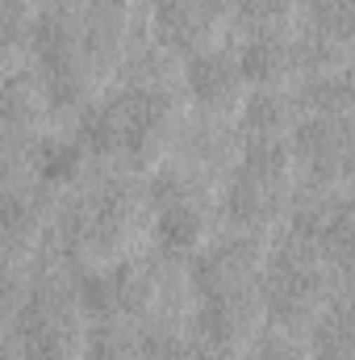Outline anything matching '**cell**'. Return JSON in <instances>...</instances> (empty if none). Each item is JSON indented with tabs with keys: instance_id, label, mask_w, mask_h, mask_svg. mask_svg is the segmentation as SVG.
I'll use <instances>...</instances> for the list:
<instances>
[{
	"instance_id": "cell-17",
	"label": "cell",
	"mask_w": 355,
	"mask_h": 360,
	"mask_svg": "<svg viewBox=\"0 0 355 360\" xmlns=\"http://www.w3.org/2000/svg\"><path fill=\"white\" fill-rule=\"evenodd\" d=\"M251 360H309V356H305V348H301L297 340H288V335H267Z\"/></svg>"
},
{
	"instance_id": "cell-12",
	"label": "cell",
	"mask_w": 355,
	"mask_h": 360,
	"mask_svg": "<svg viewBox=\"0 0 355 360\" xmlns=\"http://www.w3.org/2000/svg\"><path fill=\"white\" fill-rule=\"evenodd\" d=\"M239 68H243V76H247L251 84H260V89H280V84L288 80V72L297 68V46H293L288 38H280V34H255V38L243 46Z\"/></svg>"
},
{
	"instance_id": "cell-11",
	"label": "cell",
	"mask_w": 355,
	"mask_h": 360,
	"mask_svg": "<svg viewBox=\"0 0 355 360\" xmlns=\"http://www.w3.org/2000/svg\"><path fill=\"white\" fill-rule=\"evenodd\" d=\"M51 89L46 80L29 76V72H8L0 80V122L4 126H17V130H34L46 122V109H51Z\"/></svg>"
},
{
	"instance_id": "cell-13",
	"label": "cell",
	"mask_w": 355,
	"mask_h": 360,
	"mask_svg": "<svg viewBox=\"0 0 355 360\" xmlns=\"http://www.w3.org/2000/svg\"><path fill=\"white\" fill-rule=\"evenodd\" d=\"M243 126L251 139H284L297 126V101L280 89H255L243 101Z\"/></svg>"
},
{
	"instance_id": "cell-14",
	"label": "cell",
	"mask_w": 355,
	"mask_h": 360,
	"mask_svg": "<svg viewBox=\"0 0 355 360\" xmlns=\"http://www.w3.org/2000/svg\"><path fill=\"white\" fill-rule=\"evenodd\" d=\"M84 360H147V344L126 319H96L84 340Z\"/></svg>"
},
{
	"instance_id": "cell-7",
	"label": "cell",
	"mask_w": 355,
	"mask_h": 360,
	"mask_svg": "<svg viewBox=\"0 0 355 360\" xmlns=\"http://www.w3.org/2000/svg\"><path fill=\"white\" fill-rule=\"evenodd\" d=\"M260 269V239H217L213 248L196 252L192 260V281L201 289V297L226 293V289H243L251 285V276Z\"/></svg>"
},
{
	"instance_id": "cell-4",
	"label": "cell",
	"mask_w": 355,
	"mask_h": 360,
	"mask_svg": "<svg viewBox=\"0 0 355 360\" xmlns=\"http://www.w3.org/2000/svg\"><path fill=\"white\" fill-rule=\"evenodd\" d=\"M138 218H142L138 193L126 184H109L80 205V214L72 218V235L84 252L92 248L96 256H109L130 248V239L138 235Z\"/></svg>"
},
{
	"instance_id": "cell-9",
	"label": "cell",
	"mask_w": 355,
	"mask_h": 360,
	"mask_svg": "<svg viewBox=\"0 0 355 360\" xmlns=\"http://www.w3.org/2000/svg\"><path fill=\"white\" fill-rule=\"evenodd\" d=\"M297 147L309 155L314 172L322 180L347 176V155H351V117L347 113H309L297 122Z\"/></svg>"
},
{
	"instance_id": "cell-5",
	"label": "cell",
	"mask_w": 355,
	"mask_h": 360,
	"mask_svg": "<svg viewBox=\"0 0 355 360\" xmlns=\"http://www.w3.org/2000/svg\"><path fill=\"white\" fill-rule=\"evenodd\" d=\"M264 297L243 285V289H226L205 297L201 314H196V331H201V348H222V352H239L255 340L260 323H264Z\"/></svg>"
},
{
	"instance_id": "cell-8",
	"label": "cell",
	"mask_w": 355,
	"mask_h": 360,
	"mask_svg": "<svg viewBox=\"0 0 355 360\" xmlns=\"http://www.w3.org/2000/svg\"><path fill=\"white\" fill-rule=\"evenodd\" d=\"M222 13H226V0H155L163 42L192 55L205 46H217Z\"/></svg>"
},
{
	"instance_id": "cell-1",
	"label": "cell",
	"mask_w": 355,
	"mask_h": 360,
	"mask_svg": "<svg viewBox=\"0 0 355 360\" xmlns=\"http://www.w3.org/2000/svg\"><path fill=\"white\" fill-rule=\"evenodd\" d=\"M260 297L276 323H305L318 310H326V260L318 243L293 231L272 252V269Z\"/></svg>"
},
{
	"instance_id": "cell-10",
	"label": "cell",
	"mask_w": 355,
	"mask_h": 360,
	"mask_svg": "<svg viewBox=\"0 0 355 360\" xmlns=\"http://www.w3.org/2000/svg\"><path fill=\"white\" fill-rule=\"evenodd\" d=\"M284 197H288V184H280V180H260V176H251V172L239 168L234 180H230V188H226V210H230V218L243 222V226H267V222L280 214Z\"/></svg>"
},
{
	"instance_id": "cell-6",
	"label": "cell",
	"mask_w": 355,
	"mask_h": 360,
	"mask_svg": "<svg viewBox=\"0 0 355 360\" xmlns=\"http://www.w3.org/2000/svg\"><path fill=\"white\" fill-rule=\"evenodd\" d=\"M184 84L196 96V105L222 113V109H239V105H243V84H247V76H243L234 51L205 46V51L188 55V63H184Z\"/></svg>"
},
{
	"instance_id": "cell-16",
	"label": "cell",
	"mask_w": 355,
	"mask_h": 360,
	"mask_svg": "<svg viewBox=\"0 0 355 360\" xmlns=\"http://www.w3.org/2000/svg\"><path fill=\"white\" fill-rule=\"evenodd\" d=\"M29 297V281H25V269L17 264V256H0V323L13 319Z\"/></svg>"
},
{
	"instance_id": "cell-2",
	"label": "cell",
	"mask_w": 355,
	"mask_h": 360,
	"mask_svg": "<svg viewBox=\"0 0 355 360\" xmlns=\"http://www.w3.org/2000/svg\"><path fill=\"white\" fill-rule=\"evenodd\" d=\"M17 335H21V360H84V319L80 297H72L59 285H42L25 297L17 310Z\"/></svg>"
},
{
	"instance_id": "cell-15",
	"label": "cell",
	"mask_w": 355,
	"mask_h": 360,
	"mask_svg": "<svg viewBox=\"0 0 355 360\" xmlns=\"http://www.w3.org/2000/svg\"><path fill=\"white\" fill-rule=\"evenodd\" d=\"M88 168V147L80 139H46L34 151V172L46 184H76Z\"/></svg>"
},
{
	"instance_id": "cell-3",
	"label": "cell",
	"mask_w": 355,
	"mask_h": 360,
	"mask_svg": "<svg viewBox=\"0 0 355 360\" xmlns=\"http://www.w3.org/2000/svg\"><path fill=\"white\" fill-rule=\"evenodd\" d=\"M80 310L96 319H147L159 302V281L142 260H126L113 269H92L76 285Z\"/></svg>"
}]
</instances>
